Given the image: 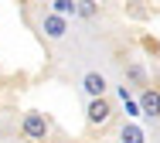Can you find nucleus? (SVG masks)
Listing matches in <instances>:
<instances>
[{
	"label": "nucleus",
	"instance_id": "obj_4",
	"mask_svg": "<svg viewBox=\"0 0 160 143\" xmlns=\"http://www.w3.org/2000/svg\"><path fill=\"white\" fill-rule=\"evenodd\" d=\"M136 106H140V112H143V116H153V119H160V89L147 85V89L140 92Z\"/></svg>",
	"mask_w": 160,
	"mask_h": 143
},
{
	"label": "nucleus",
	"instance_id": "obj_1",
	"mask_svg": "<svg viewBox=\"0 0 160 143\" xmlns=\"http://www.w3.org/2000/svg\"><path fill=\"white\" fill-rule=\"evenodd\" d=\"M48 130H51V123H48L44 112H28L21 119V136L28 143H44L48 140Z\"/></svg>",
	"mask_w": 160,
	"mask_h": 143
},
{
	"label": "nucleus",
	"instance_id": "obj_6",
	"mask_svg": "<svg viewBox=\"0 0 160 143\" xmlns=\"http://www.w3.org/2000/svg\"><path fill=\"white\" fill-rule=\"evenodd\" d=\"M119 143H147V133H143L140 126H133V123H129V126L119 130Z\"/></svg>",
	"mask_w": 160,
	"mask_h": 143
},
{
	"label": "nucleus",
	"instance_id": "obj_8",
	"mask_svg": "<svg viewBox=\"0 0 160 143\" xmlns=\"http://www.w3.org/2000/svg\"><path fill=\"white\" fill-rule=\"evenodd\" d=\"M78 14H82V17H96V14H99V3H92V0H78Z\"/></svg>",
	"mask_w": 160,
	"mask_h": 143
},
{
	"label": "nucleus",
	"instance_id": "obj_5",
	"mask_svg": "<svg viewBox=\"0 0 160 143\" xmlns=\"http://www.w3.org/2000/svg\"><path fill=\"white\" fill-rule=\"evenodd\" d=\"M41 31H44V37H51V41H58V37H65V34H68V21L48 10V14L41 17Z\"/></svg>",
	"mask_w": 160,
	"mask_h": 143
},
{
	"label": "nucleus",
	"instance_id": "obj_7",
	"mask_svg": "<svg viewBox=\"0 0 160 143\" xmlns=\"http://www.w3.org/2000/svg\"><path fill=\"white\" fill-rule=\"evenodd\" d=\"M51 14H58V17H68V14H72V17H75V14H78V3H75V0H51Z\"/></svg>",
	"mask_w": 160,
	"mask_h": 143
},
{
	"label": "nucleus",
	"instance_id": "obj_3",
	"mask_svg": "<svg viewBox=\"0 0 160 143\" xmlns=\"http://www.w3.org/2000/svg\"><path fill=\"white\" fill-rule=\"evenodd\" d=\"M82 89H85V96H89V99H106L109 82H106V75H102V72H85V75H82Z\"/></svg>",
	"mask_w": 160,
	"mask_h": 143
},
{
	"label": "nucleus",
	"instance_id": "obj_9",
	"mask_svg": "<svg viewBox=\"0 0 160 143\" xmlns=\"http://www.w3.org/2000/svg\"><path fill=\"white\" fill-rule=\"evenodd\" d=\"M129 75H133L136 82H143V68H140V65H133V68H129Z\"/></svg>",
	"mask_w": 160,
	"mask_h": 143
},
{
	"label": "nucleus",
	"instance_id": "obj_2",
	"mask_svg": "<svg viewBox=\"0 0 160 143\" xmlns=\"http://www.w3.org/2000/svg\"><path fill=\"white\" fill-rule=\"evenodd\" d=\"M112 102L109 99H89V106H85V119H89V126H106L109 119H112Z\"/></svg>",
	"mask_w": 160,
	"mask_h": 143
}]
</instances>
